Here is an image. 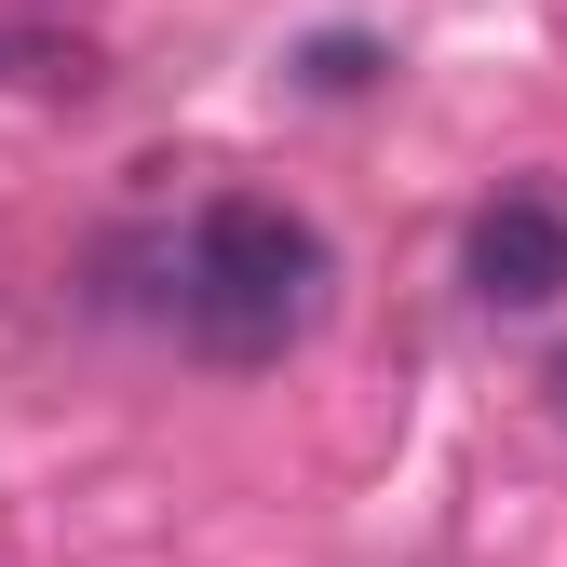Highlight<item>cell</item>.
<instances>
[{
	"label": "cell",
	"mask_w": 567,
	"mask_h": 567,
	"mask_svg": "<svg viewBox=\"0 0 567 567\" xmlns=\"http://www.w3.org/2000/svg\"><path fill=\"white\" fill-rule=\"evenodd\" d=\"M540 392H554V419H567V351H554V379H540Z\"/></svg>",
	"instance_id": "cell-5"
},
{
	"label": "cell",
	"mask_w": 567,
	"mask_h": 567,
	"mask_svg": "<svg viewBox=\"0 0 567 567\" xmlns=\"http://www.w3.org/2000/svg\"><path fill=\"white\" fill-rule=\"evenodd\" d=\"M0 68H28V82H95V54H54V41H0Z\"/></svg>",
	"instance_id": "cell-4"
},
{
	"label": "cell",
	"mask_w": 567,
	"mask_h": 567,
	"mask_svg": "<svg viewBox=\"0 0 567 567\" xmlns=\"http://www.w3.org/2000/svg\"><path fill=\"white\" fill-rule=\"evenodd\" d=\"M460 284H473L486 311H554L567 298V176L486 189L473 230H460Z\"/></svg>",
	"instance_id": "cell-2"
},
{
	"label": "cell",
	"mask_w": 567,
	"mask_h": 567,
	"mask_svg": "<svg viewBox=\"0 0 567 567\" xmlns=\"http://www.w3.org/2000/svg\"><path fill=\"white\" fill-rule=\"evenodd\" d=\"M176 324L203 365H284L324 324V230L270 189H217L176 244Z\"/></svg>",
	"instance_id": "cell-1"
},
{
	"label": "cell",
	"mask_w": 567,
	"mask_h": 567,
	"mask_svg": "<svg viewBox=\"0 0 567 567\" xmlns=\"http://www.w3.org/2000/svg\"><path fill=\"white\" fill-rule=\"evenodd\" d=\"M298 82H311V95H365V82H379V41H365V28L298 41Z\"/></svg>",
	"instance_id": "cell-3"
}]
</instances>
